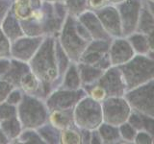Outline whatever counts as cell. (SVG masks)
Listing matches in <instances>:
<instances>
[{"mask_svg": "<svg viewBox=\"0 0 154 144\" xmlns=\"http://www.w3.org/2000/svg\"><path fill=\"white\" fill-rule=\"evenodd\" d=\"M85 96L86 92L82 88L76 90L56 88L48 94V96L45 99V103L49 112L69 110L73 109L75 105Z\"/></svg>", "mask_w": 154, "mask_h": 144, "instance_id": "ba28073f", "label": "cell"}, {"mask_svg": "<svg viewBox=\"0 0 154 144\" xmlns=\"http://www.w3.org/2000/svg\"><path fill=\"white\" fill-rule=\"evenodd\" d=\"M111 66H119L126 64L136 55L128 40L124 37L112 38L108 50Z\"/></svg>", "mask_w": 154, "mask_h": 144, "instance_id": "4fadbf2b", "label": "cell"}, {"mask_svg": "<svg viewBox=\"0 0 154 144\" xmlns=\"http://www.w3.org/2000/svg\"><path fill=\"white\" fill-rule=\"evenodd\" d=\"M64 4L67 14L75 18L86 11H88L87 0H65Z\"/></svg>", "mask_w": 154, "mask_h": 144, "instance_id": "f546056e", "label": "cell"}, {"mask_svg": "<svg viewBox=\"0 0 154 144\" xmlns=\"http://www.w3.org/2000/svg\"><path fill=\"white\" fill-rule=\"evenodd\" d=\"M73 121L80 130H96L103 123L101 103L86 95L73 108Z\"/></svg>", "mask_w": 154, "mask_h": 144, "instance_id": "5b68a950", "label": "cell"}, {"mask_svg": "<svg viewBox=\"0 0 154 144\" xmlns=\"http://www.w3.org/2000/svg\"><path fill=\"white\" fill-rule=\"evenodd\" d=\"M90 144H102V141H101V138H100L97 130H93V131L91 132Z\"/></svg>", "mask_w": 154, "mask_h": 144, "instance_id": "7bdbcfd3", "label": "cell"}, {"mask_svg": "<svg viewBox=\"0 0 154 144\" xmlns=\"http://www.w3.org/2000/svg\"><path fill=\"white\" fill-rule=\"evenodd\" d=\"M12 0H0V24L11 10Z\"/></svg>", "mask_w": 154, "mask_h": 144, "instance_id": "60d3db41", "label": "cell"}, {"mask_svg": "<svg viewBox=\"0 0 154 144\" xmlns=\"http://www.w3.org/2000/svg\"><path fill=\"white\" fill-rule=\"evenodd\" d=\"M100 136L102 144H114L122 143L119 132V127L112 126L107 123H102L96 129Z\"/></svg>", "mask_w": 154, "mask_h": 144, "instance_id": "4316f807", "label": "cell"}, {"mask_svg": "<svg viewBox=\"0 0 154 144\" xmlns=\"http://www.w3.org/2000/svg\"><path fill=\"white\" fill-rule=\"evenodd\" d=\"M107 1L109 2L110 5H114V6H117V5L124 2L125 0H107Z\"/></svg>", "mask_w": 154, "mask_h": 144, "instance_id": "f6af8a7d", "label": "cell"}, {"mask_svg": "<svg viewBox=\"0 0 154 144\" xmlns=\"http://www.w3.org/2000/svg\"><path fill=\"white\" fill-rule=\"evenodd\" d=\"M23 94L24 93L22 92V90L20 88H14L11 91H10V93L8 94L7 99L5 102L10 104V105H13V106H14V107H17V106L21 102Z\"/></svg>", "mask_w": 154, "mask_h": 144, "instance_id": "e575fe53", "label": "cell"}, {"mask_svg": "<svg viewBox=\"0 0 154 144\" xmlns=\"http://www.w3.org/2000/svg\"><path fill=\"white\" fill-rule=\"evenodd\" d=\"M14 88V86L8 83L7 81L0 79V104L6 101L8 94Z\"/></svg>", "mask_w": 154, "mask_h": 144, "instance_id": "f35d334b", "label": "cell"}, {"mask_svg": "<svg viewBox=\"0 0 154 144\" xmlns=\"http://www.w3.org/2000/svg\"><path fill=\"white\" fill-rule=\"evenodd\" d=\"M76 65H77V70H78L79 73L82 86L95 83L104 72V70L98 68V67L86 64H83V62H76Z\"/></svg>", "mask_w": 154, "mask_h": 144, "instance_id": "cb8c5ba5", "label": "cell"}, {"mask_svg": "<svg viewBox=\"0 0 154 144\" xmlns=\"http://www.w3.org/2000/svg\"><path fill=\"white\" fill-rule=\"evenodd\" d=\"M56 38L45 37L36 54L28 62L30 70L42 82L47 96L59 88L62 82L56 58Z\"/></svg>", "mask_w": 154, "mask_h": 144, "instance_id": "6da1fadb", "label": "cell"}, {"mask_svg": "<svg viewBox=\"0 0 154 144\" xmlns=\"http://www.w3.org/2000/svg\"><path fill=\"white\" fill-rule=\"evenodd\" d=\"M37 132L45 144H58L60 141V131L48 122L38 128Z\"/></svg>", "mask_w": 154, "mask_h": 144, "instance_id": "83f0119b", "label": "cell"}, {"mask_svg": "<svg viewBox=\"0 0 154 144\" xmlns=\"http://www.w3.org/2000/svg\"><path fill=\"white\" fill-rule=\"evenodd\" d=\"M154 141V136L146 131H139L136 134L133 143L136 144H152Z\"/></svg>", "mask_w": 154, "mask_h": 144, "instance_id": "d590c367", "label": "cell"}, {"mask_svg": "<svg viewBox=\"0 0 154 144\" xmlns=\"http://www.w3.org/2000/svg\"><path fill=\"white\" fill-rule=\"evenodd\" d=\"M82 88L84 89L87 96H89L90 98L97 101V102L101 103L103 100L107 98V94H106L105 89L96 83H94L91 85L83 86Z\"/></svg>", "mask_w": 154, "mask_h": 144, "instance_id": "1f68e13d", "label": "cell"}, {"mask_svg": "<svg viewBox=\"0 0 154 144\" xmlns=\"http://www.w3.org/2000/svg\"><path fill=\"white\" fill-rule=\"evenodd\" d=\"M95 83L105 89L107 97H122L126 92V86L118 66H110L104 70Z\"/></svg>", "mask_w": 154, "mask_h": 144, "instance_id": "7c38bea8", "label": "cell"}, {"mask_svg": "<svg viewBox=\"0 0 154 144\" xmlns=\"http://www.w3.org/2000/svg\"><path fill=\"white\" fill-rule=\"evenodd\" d=\"M17 116V107L6 102L0 104V122Z\"/></svg>", "mask_w": 154, "mask_h": 144, "instance_id": "836d02e7", "label": "cell"}, {"mask_svg": "<svg viewBox=\"0 0 154 144\" xmlns=\"http://www.w3.org/2000/svg\"><path fill=\"white\" fill-rule=\"evenodd\" d=\"M61 144H80L81 134L80 129L75 126L67 128L60 131V141Z\"/></svg>", "mask_w": 154, "mask_h": 144, "instance_id": "f1b7e54d", "label": "cell"}, {"mask_svg": "<svg viewBox=\"0 0 154 144\" xmlns=\"http://www.w3.org/2000/svg\"><path fill=\"white\" fill-rule=\"evenodd\" d=\"M0 129L2 130L5 136L8 137L10 143H13L16 140L23 130L21 123L17 118V115L0 122Z\"/></svg>", "mask_w": 154, "mask_h": 144, "instance_id": "484cf974", "label": "cell"}, {"mask_svg": "<svg viewBox=\"0 0 154 144\" xmlns=\"http://www.w3.org/2000/svg\"><path fill=\"white\" fill-rule=\"evenodd\" d=\"M48 110L45 100L23 94L21 102L17 106V115L21 123L22 129H34L47 123Z\"/></svg>", "mask_w": 154, "mask_h": 144, "instance_id": "3957f363", "label": "cell"}, {"mask_svg": "<svg viewBox=\"0 0 154 144\" xmlns=\"http://www.w3.org/2000/svg\"><path fill=\"white\" fill-rule=\"evenodd\" d=\"M136 32L150 37L153 36L154 33V10L148 8L147 5L143 2L141 14H140Z\"/></svg>", "mask_w": 154, "mask_h": 144, "instance_id": "44dd1931", "label": "cell"}, {"mask_svg": "<svg viewBox=\"0 0 154 144\" xmlns=\"http://www.w3.org/2000/svg\"><path fill=\"white\" fill-rule=\"evenodd\" d=\"M123 97L133 112L154 118V80L127 90Z\"/></svg>", "mask_w": 154, "mask_h": 144, "instance_id": "8992f818", "label": "cell"}, {"mask_svg": "<svg viewBox=\"0 0 154 144\" xmlns=\"http://www.w3.org/2000/svg\"><path fill=\"white\" fill-rule=\"evenodd\" d=\"M13 143H34V144H45L42 140L37 130L23 129L18 137Z\"/></svg>", "mask_w": 154, "mask_h": 144, "instance_id": "4dcf8cb0", "label": "cell"}, {"mask_svg": "<svg viewBox=\"0 0 154 144\" xmlns=\"http://www.w3.org/2000/svg\"><path fill=\"white\" fill-rule=\"evenodd\" d=\"M11 42L0 28V57H10Z\"/></svg>", "mask_w": 154, "mask_h": 144, "instance_id": "8d00e7d4", "label": "cell"}, {"mask_svg": "<svg viewBox=\"0 0 154 144\" xmlns=\"http://www.w3.org/2000/svg\"><path fill=\"white\" fill-rule=\"evenodd\" d=\"M136 55H147L154 59V43L153 36H146L144 34L135 32L126 37Z\"/></svg>", "mask_w": 154, "mask_h": 144, "instance_id": "e0dca14e", "label": "cell"}, {"mask_svg": "<svg viewBox=\"0 0 154 144\" xmlns=\"http://www.w3.org/2000/svg\"><path fill=\"white\" fill-rule=\"evenodd\" d=\"M109 2L107 0H87V8L88 11L91 12H97L99 10L108 6Z\"/></svg>", "mask_w": 154, "mask_h": 144, "instance_id": "74e56055", "label": "cell"}, {"mask_svg": "<svg viewBox=\"0 0 154 144\" xmlns=\"http://www.w3.org/2000/svg\"><path fill=\"white\" fill-rule=\"evenodd\" d=\"M118 67L126 91L154 80V59L147 55H135L126 64Z\"/></svg>", "mask_w": 154, "mask_h": 144, "instance_id": "7a4b0ae2", "label": "cell"}, {"mask_svg": "<svg viewBox=\"0 0 154 144\" xmlns=\"http://www.w3.org/2000/svg\"><path fill=\"white\" fill-rule=\"evenodd\" d=\"M75 17L67 14L64 24L57 36L62 49L72 62H78L80 58L88 46L89 41L84 40L76 31Z\"/></svg>", "mask_w": 154, "mask_h": 144, "instance_id": "277c9868", "label": "cell"}, {"mask_svg": "<svg viewBox=\"0 0 154 144\" xmlns=\"http://www.w3.org/2000/svg\"><path fill=\"white\" fill-rule=\"evenodd\" d=\"M94 14L98 17L106 33L111 38H116L122 37V22L117 7L114 5H108L99 11L94 12Z\"/></svg>", "mask_w": 154, "mask_h": 144, "instance_id": "5bb4252c", "label": "cell"}, {"mask_svg": "<svg viewBox=\"0 0 154 144\" xmlns=\"http://www.w3.org/2000/svg\"><path fill=\"white\" fill-rule=\"evenodd\" d=\"M18 88H20L24 94L35 96V97L41 98L42 100L47 97L42 82L31 70L27 71L19 80Z\"/></svg>", "mask_w": 154, "mask_h": 144, "instance_id": "2e32d148", "label": "cell"}, {"mask_svg": "<svg viewBox=\"0 0 154 144\" xmlns=\"http://www.w3.org/2000/svg\"><path fill=\"white\" fill-rule=\"evenodd\" d=\"M0 28L2 29L3 33L8 38L10 42H13L17 38L25 36L22 31L20 21L14 16L11 11H9L7 16L3 19L2 23L0 24Z\"/></svg>", "mask_w": 154, "mask_h": 144, "instance_id": "ffe728a7", "label": "cell"}, {"mask_svg": "<svg viewBox=\"0 0 154 144\" xmlns=\"http://www.w3.org/2000/svg\"><path fill=\"white\" fill-rule=\"evenodd\" d=\"M91 132L89 130H80L81 134V143L90 144L91 141Z\"/></svg>", "mask_w": 154, "mask_h": 144, "instance_id": "b9f144b4", "label": "cell"}, {"mask_svg": "<svg viewBox=\"0 0 154 144\" xmlns=\"http://www.w3.org/2000/svg\"><path fill=\"white\" fill-rule=\"evenodd\" d=\"M103 122L112 126L119 127L126 122L132 110L123 96L122 97H107L101 102Z\"/></svg>", "mask_w": 154, "mask_h": 144, "instance_id": "52a82bcc", "label": "cell"}, {"mask_svg": "<svg viewBox=\"0 0 154 144\" xmlns=\"http://www.w3.org/2000/svg\"><path fill=\"white\" fill-rule=\"evenodd\" d=\"M111 40H91L86 47L78 62L98 67L102 70L109 68L111 64L108 50Z\"/></svg>", "mask_w": 154, "mask_h": 144, "instance_id": "9c48e42d", "label": "cell"}, {"mask_svg": "<svg viewBox=\"0 0 154 144\" xmlns=\"http://www.w3.org/2000/svg\"><path fill=\"white\" fill-rule=\"evenodd\" d=\"M78 21L85 27L93 40H111V38L100 23L98 17L94 12L86 11L77 17Z\"/></svg>", "mask_w": 154, "mask_h": 144, "instance_id": "9a60e30c", "label": "cell"}, {"mask_svg": "<svg viewBox=\"0 0 154 144\" xmlns=\"http://www.w3.org/2000/svg\"><path fill=\"white\" fill-rule=\"evenodd\" d=\"M81 80L79 77L78 70H77L76 62H70L66 70L63 75L61 85L58 88L67 89V90H76L81 88Z\"/></svg>", "mask_w": 154, "mask_h": 144, "instance_id": "7402d4cb", "label": "cell"}, {"mask_svg": "<svg viewBox=\"0 0 154 144\" xmlns=\"http://www.w3.org/2000/svg\"><path fill=\"white\" fill-rule=\"evenodd\" d=\"M10 143V140L8 137L5 136V134L2 132V130L0 129V144H7Z\"/></svg>", "mask_w": 154, "mask_h": 144, "instance_id": "ee69618b", "label": "cell"}, {"mask_svg": "<svg viewBox=\"0 0 154 144\" xmlns=\"http://www.w3.org/2000/svg\"><path fill=\"white\" fill-rule=\"evenodd\" d=\"M29 70H30V67H29L28 62H24L21 61L12 59L11 68H10V70L1 79L7 81L8 83L13 85L14 88H18L19 80H20L21 77Z\"/></svg>", "mask_w": 154, "mask_h": 144, "instance_id": "603a6c76", "label": "cell"}, {"mask_svg": "<svg viewBox=\"0 0 154 144\" xmlns=\"http://www.w3.org/2000/svg\"><path fill=\"white\" fill-rule=\"evenodd\" d=\"M47 122L59 131L73 127V109L51 110L48 113Z\"/></svg>", "mask_w": 154, "mask_h": 144, "instance_id": "d6986e66", "label": "cell"}, {"mask_svg": "<svg viewBox=\"0 0 154 144\" xmlns=\"http://www.w3.org/2000/svg\"><path fill=\"white\" fill-rule=\"evenodd\" d=\"M42 4V0H12V14L19 21L26 20L32 12Z\"/></svg>", "mask_w": 154, "mask_h": 144, "instance_id": "ac0fdd59", "label": "cell"}, {"mask_svg": "<svg viewBox=\"0 0 154 144\" xmlns=\"http://www.w3.org/2000/svg\"><path fill=\"white\" fill-rule=\"evenodd\" d=\"M127 122L131 125L137 132L146 131L154 136V118L153 117L147 116L146 114L136 112L132 110Z\"/></svg>", "mask_w": 154, "mask_h": 144, "instance_id": "d4e9b609", "label": "cell"}, {"mask_svg": "<svg viewBox=\"0 0 154 144\" xmlns=\"http://www.w3.org/2000/svg\"><path fill=\"white\" fill-rule=\"evenodd\" d=\"M119 132L122 143H133L137 131L127 121L119 126Z\"/></svg>", "mask_w": 154, "mask_h": 144, "instance_id": "d6a6232c", "label": "cell"}, {"mask_svg": "<svg viewBox=\"0 0 154 144\" xmlns=\"http://www.w3.org/2000/svg\"><path fill=\"white\" fill-rule=\"evenodd\" d=\"M45 37L23 36L11 42L10 57L12 59L28 62L36 54Z\"/></svg>", "mask_w": 154, "mask_h": 144, "instance_id": "8fae6325", "label": "cell"}, {"mask_svg": "<svg viewBox=\"0 0 154 144\" xmlns=\"http://www.w3.org/2000/svg\"><path fill=\"white\" fill-rule=\"evenodd\" d=\"M11 57H0V79L11 68Z\"/></svg>", "mask_w": 154, "mask_h": 144, "instance_id": "ab89813d", "label": "cell"}, {"mask_svg": "<svg viewBox=\"0 0 154 144\" xmlns=\"http://www.w3.org/2000/svg\"><path fill=\"white\" fill-rule=\"evenodd\" d=\"M117 9L122 22V37L126 38L136 32L140 14L142 11V0H125L117 5Z\"/></svg>", "mask_w": 154, "mask_h": 144, "instance_id": "30bf717a", "label": "cell"}, {"mask_svg": "<svg viewBox=\"0 0 154 144\" xmlns=\"http://www.w3.org/2000/svg\"><path fill=\"white\" fill-rule=\"evenodd\" d=\"M42 1L48 3H58V2H64L65 0H42Z\"/></svg>", "mask_w": 154, "mask_h": 144, "instance_id": "bcb514c9", "label": "cell"}]
</instances>
